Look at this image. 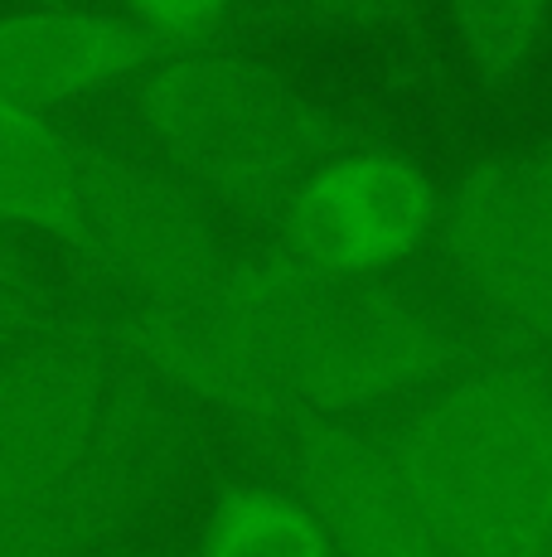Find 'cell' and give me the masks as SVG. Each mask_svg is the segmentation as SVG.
Returning <instances> with one entry per match:
<instances>
[{"mask_svg": "<svg viewBox=\"0 0 552 557\" xmlns=\"http://www.w3.org/2000/svg\"><path fill=\"white\" fill-rule=\"evenodd\" d=\"M384 451L441 557L552 553V373L524 359L451 373Z\"/></svg>", "mask_w": 552, "mask_h": 557, "instance_id": "cell-1", "label": "cell"}, {"mask_svg": "<svg viewBox=\"0 0 552 557\" xmlns=\"http://www.w3.org/2000/svg\"><path fill=\"white\" fill-rule=\"evenodd\" d=\"M131 107L155 160L262 228L325 160L364 141L330 102L223 39L155 53L131 78Z\"/></svg>", "mask_w": 552, "mask_h": 557, "instance_id": "cell-2", "label": "cell"}, {"mask_svg": "<svg viewBox=\"0 0 552 557\" xmlns=\"http://www.w3.org/2000/svg\"><path fill=\"white\" fill-rule=\"evenodd\" d=\"M461 369L465 335L446 310L388 276L315 272L281 339V426L296 417L349 422L422 398Z\"/></svg>", "mask_w": 552, "mask_h": 557, "instance_id": "cell-3", "label": "cell"}, {"mask_svg": "<svg viewBox=\"0 0 552 557\" xmlns=\"http://www.w3.org/2000/svg\"><path fill=\"white\" fill-rule=\"evenodd\" d=\"M59 252L126 306L195 292L233 257L214 203L185 185L165 160L88 136Z\"/></svg>", "mask_w": 552, "mask_h": 557, "instance_id": "cell-4", "label": "cell"}, {"mask_svg": "<svg viewBox=\"0 0 552 557\" xmlns=\"http://www.w3.org/2000/svg\"><path fill=\"white\" fill-rule=\"evenodd\" d=\"M437 252L499 335L552 339V136L441 189Z\"/></svg>", "mask_w": 552, "mask_h": 557, "instance_id": "cell-5", "label": "cell"}, {"mask_svg": "<svg viewBox=\"0 0 552 557\" xmlns=\"http://www.w3.org/2000/svg\"><path fill=\"white\" fill-rule=\"evenodd\" d=\"M441 185L412 156L359 141L330 156L272 223V248L321 276H388L437 243Z\"/></svg>", "mask_w": 552, "mask_h": 557, "instance_id": "cell-6", "label": "cell"}, {"mask_svg": "<svg viewBox=\"0 0 552 557\" xmlns=\"http://www.w3.org/2000/svg\"><path fill=\"white\" fill-rule=\"evenodd\" d=\"M112 349L39 330L0 359V499H35L78 470L116 388Z\"/></svg>", "mask_w": 552, "mask_h": 557, "instance_id": "cell-7", "label": "cell"}, {"mask_svg": "<svg viewBox=\"0 0 552 557\" xmlns=\"http://www.w3.org/2000/svg\"><path fill=\"white\" fill-rule=\"evenodd\" d=\"M276 436L339 557H441L378 436L344 417H296Z\"/></svg>", "mask_w": 552, "mask_h": 557, "instance_id": "cell-8", "label": "cell"}, {"mask_svg": "<svg viewBox=\"0 0 552 557\" xmlns=\"http://www.w3.org/2000/svg\"><path fill=\"white\" fill-rule=\"evenodd\" d=\"M155 53L165 49L122 10H0V98L54 112L131 83Z\"/></svg>", "mask_w": 552, "mask_h": 557, "instance_id": "cell-9", "label": "cell"}, {"mask_svg": "<svg viewBox=\"0 0 552 557\" xmlns=\"http://www.w3.org/2000/svg\"><path fill=\"white\" fill-rule=\"evenodd\" d=\"M78 156L83 136L63 132L54 112L0 98V228L59 248L78 195Z\"/></svg>", "mask_w": 552, "mask_h": 557, "instance_id": "cell-10", "label": "cell"}, {"mask_svg": "<svg viewBox=\"0 0 552 557\" xmlns=\"http://www.w3.org/2000/svg\"><path fill=\"white\" fill-rule=\"evenodd\" d=\"M189 557H339L330 529L301 490H228L204 519Z\"/></svg>", "mask_w": 552, "mask_h": 557, "instance_id": "cell-11", "label": "cell"}, {"mask_svg": "<svg viewBox=\"0 0 552 557\" xmlns=\"http://www.w3.org/2000/svg\"><path fill=\"white\" fill-rule=\"evenodd\" d=\"M480 88H509L534 63L552 25V0H441Z\"/></svg>", "mask_w": 552, "mask_h": 557, "instance_id": "cell-12", "label": "cell"}, {"mask_svg": "<svg viewBox=\"0 0 552 557\" xmlns=\"http://www.w3.org/2000/svg\"><path fill=\"white\" fill-rule=\"evenodd\" d=\"M49 325H54V306H49L45 276L20 252L15 233L0 228V339L15 345V339H29Z\"/></svg>", "mask_w": 552, "mask_h": 557, "instance_id": "cell-13", "label": "cell"}, {"mask_svg": "<svg viewBox=\"0 0 552 557\" xmlns=\"http://www.w3.org/2000/svg\"><path fill=\"white\" fill-rule=\"evenodd\" d=\"M116 10L136 29H146L161 49H179L199 45V39H218L238 0H116Z\"/></svg>", "mask_w": 552, "mask_h": 557, "instance_id": "cell-14", "label": "cell"}, {"mask_svg": "<svg viewBox=\"0 0 552 557\" xmlns=\"http://www.w3.org/2000/svg\"><path fill=\"white\" fill-rule=\"evenodd\" d=\"M431 0H301L296 15L321 29H349V35H412L422 29Z\"/></svg>", "mask_w": 552, "mask_h": 557, "instance_id": "cell-15", "label": "cell"}, {"mask_svg": "<svg viewBox=\"0 0 552 557\" xmlns=\"http://www.w3.org/2000/svg\"><path fill=\"white\" fill-rule=\"evenodd\" d=\"M73 557H175V553H122V548H92V553H73Z\"/></svg>", "mask_w": 552, "mask_h": 557, "instance_id": "cell-16", "label": "cell"}, {"mask_svg": "<svg viewBox=\"0 0 552 557\" xmlns=\"http://www.w3.org/2000/svg\"><path fill=\"white\" fill-rule=\"evenodd\" d=\"M281 5H291V10H296V5H301V0H281Z\"/></svg>", "mask_w": 552, "mask_h": 557, "instance_id": "cell-17", "label": "cell"}, {"mask_svg": "<svg viewBox=\"0 0 552 557\" xmlns=\"http://www.w3.org/2000/svg\"><path fill=\"white\" fill-rule=\"evenodd\" d=\"M0 349H10V339H0Z\"/></svg>", "mask_w": 552, "mask_h": 557, "instance_id": "cell-18", "label": "cell"}, {"mask_svg": "<svg viewBox=\"0 0 552 557\" xmlns=\"http://www.w3.org/2000/svg\"><path fill=\"white\" fill-rule=\"evenodd\" d=\"M548 557H552V553H548Z\"/></svg>", "mask_w": 552, "mask_h": 557, "instance_id": "cell-19", "label": "cell"}]
</instances>
